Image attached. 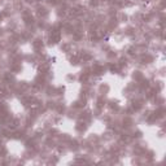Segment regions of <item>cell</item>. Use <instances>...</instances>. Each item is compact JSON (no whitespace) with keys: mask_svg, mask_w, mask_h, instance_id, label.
Wrapping results in <instances>:
<instances>
[]
</instances>
